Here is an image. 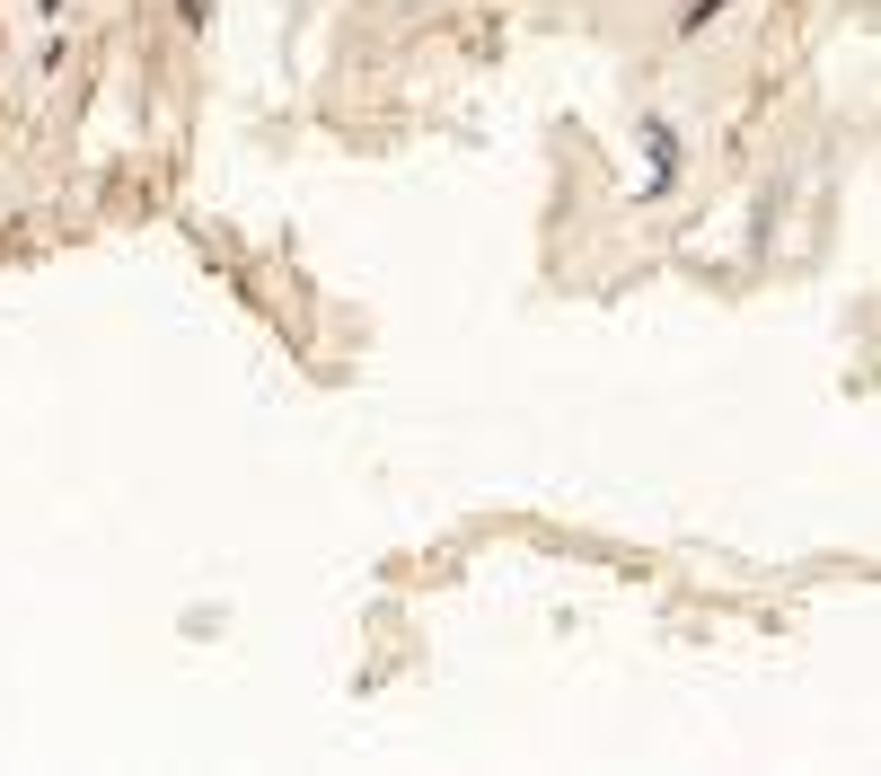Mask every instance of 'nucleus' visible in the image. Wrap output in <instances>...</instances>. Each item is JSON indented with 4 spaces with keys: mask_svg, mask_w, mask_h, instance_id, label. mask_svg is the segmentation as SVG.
<instances>
[{
    "mask_svg": "<svg viewBox=\"0 0 881 776\" xmlns=\"http://www.w3.org/2000/svg\"><path fill=\"white\" fill-rule=\"evenodd\" d=\"M186 18H203V0H186Z\"/></svg>",
    "mask_w": 881,
    "mask_h": 776,
    "instance_id": "1",
    "label": "nucleus"
}]
</instances>
